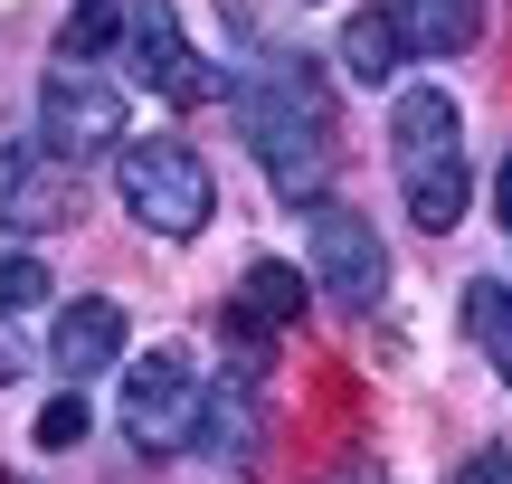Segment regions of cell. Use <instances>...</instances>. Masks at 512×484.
<instances>
[{
  "label": "cell",
  "instance_id": "obj_17",
  "mask_svg": "<svg viewBox=\"0 0 512 484\" xmlns=\"http://www.w3.org/2000/svg\"><path fill=\"white\" fill-rule=\"evenodd\" d=\"M38 447H48V456H67V447H86V390H57L48 399V409H38Z\"/></svg>",
  "mask_w": 512,
  "mask_h": 484
},
{
  "label": "cell",
  "instance_id": "obj_9",
  "mask_svg": "<svg viewBox=\"0 0 512 484\" xmlns=\"http://www.w3.org/2000/svg\"><path fill=\"white\" fill-rule=\"evenodd\" d=\"M124 342H133V323H124V304H105V295L67 304V314L48 323V361H57L67 380H95V371H114V361H124Z\"/></svg>",
  "mask_w": 512,
  "mask_h": 484
},
{
  "label": "cell",
  "instance_id": "obj_10",
  "mask_svg": "<svg viewBox=\"0 0 512 484\" xmlns=\"http://www.w3.org/2000/svg\"><path fill=\"white\" fill-rule=\"evenodd\" d=\"M332 57H342V76H351V86H389V76L418 57V38H408V19L380 0V10H351V19H342Z\"/></svg>",
  "mask_w": 512,
  "mask_h": 484
},
{
  "label": "cell",
  "instance_id": "obj_2",
  "mask_svg": "<svg viewBox=\"0 0 512 484\" xmlns=\"http://www.w3.org/2000/svg\"><path fill=\"white\" fill-rule=\"evenodd\" d=\"M389 162H399V200L427 238L465 219V114L446 86H399L389 95Z\"/></svg>",
  "mask_w": 512,
  "mask_h": 484
},
{
  "label": "cell",
  "instance_id": "obj_5",
  "mask_svg": "<svg viewBox=\"0 0 512 484\" xmlns=\"http://www.w3.org/2000/svg\"><path fill=\"white\" fill-rule=\"evenodd\" d=\"M38 143L67 152V162L124 152V86H114V76H95L86 57H57L48 86H38Z\"/></svg>",
  "mask_w": 512,
  "mask_h": 484
},
{
  "label": "cell",
  "instance_id": "obj_13",
  "mask_svg": "<svg viewBox=\"0 0 512 484\" xmlns=\"http://www.w3.org/2000/svg\"><path fill=\"white\" fill-rule=\"evenodd\" d=\"M408 38H418V57H465L484 38V0H399Z\"/></svg>",
  "mask_w": 512,
  "mask_h": 484
},
{
  "label": "cell",
  "instance_id": "obj_8",
  "mask_svg": "<svg viewBox=\"0 0 512 484\" xmlns=\"http://www.w3.org/2000/svg\"><path fill=\"white\" fill-rule=\"evenodd\" d=\"M124 48H133V76H143L152 95H219V76L190 67V38H181V10H171V0H133Z\"/></svg>",
  "mask_w": 512,
  "mask_h": 484
},
{
  "label": "cell",
  "instance_id": "obj_18",
  "mask_svg": "<svg viewBox=\"0 0 512 484\" xmlns=\"http://www.w3.org/2000/svg\"><path fill=\"white\" fill-rule=\"evenodd\" d=\"M19 371H29V342H19L10 314H0V380H19Z\"/></svg>",
  "mask_w": 512,
  "mask_h": 484
},
{
  "label": "cell",
  "instance_id": "obj_15",
  "mask_svg": "<svg viewBox=\"0 0 512 484\" xmlns=\"http://www.w3.org/2000/svg\"><path fill=\"white\" fill-rule=\"evenodd\" d=\"M133 0H67V29H57V57H105L124 38Z\"/></svg>",
  "mask_w": 512,
  "mask_h": 484
},
{
  "label": "cell",
  "instance_id": "obj_7",
  "mask_svg": "<svg viewBox=\"0 0 512 484\" xmlns=\"http://www.w3.org/2000/svg\"><path fill=\"white\" fill-rule=\"evenodd\" d=\"M67 209H76V162L67 152H48V143L0 152V228L10 238H48V228H67Z\"/></svg>",
  "mask_w": 512,
  "mask_h": 484
},
{
  "label": "cell",
  "instance_id": "obj_4",
  "mask_svg": "<svg viewBox=\"0 0 512 484\" xmlns=\"http://www.w3.org/2000/svg\"><path fill=\"white\" fill-rule=\"evenodd\" d=\"M124 437L143 456H181L190 437H200V371H190V352L181 342H162V352H143V361H124Z\"/></svg>",
  "mask_w": 512,
  "mask_h": 484
},
{
  "label": "cell",
  "instance_id": "obj_11",
  "mask_svg": "<svg viewBox=\"0 0 512 484\" xmlns=\"http://www.w3.org/2000/svg\"><path fill=\"white\" fill-rule=\"evenodd\" d=\"M313 304V266H285V257H256L247 285H238V314L256 323V333H285V323H304Z\"/></svg>",
  "mask_w": 512,
  "mask_h": 484
},
{
  "label": "cell",
  "instance_id": "obj_6",
  "mask_svg": "<svg viewBox=\"0 0 512 484\" xmlns=\"http://www.w3.org/2000/svg\"><path fill=\"white\" fill-rule=\"evenodd\" d=\"M304 228H313V285H323L342 314H370V304H380V285H389L380 228H370L361 209H342V200H313Z\"/></svg>",
  "mask_w": 512,
  "mask_h": 484
},
{
  "label": "cell",
  "instance_id": "obj_1",
  "mask_svg": "<svg viewBox=\"0 0 512 484\" xmlns=\"http://www.w3.org/2000/svg\"><path fill=\"white\" fill-rule=\"evenodd\" d=\"M238 124H247L256 171H266L285 200H313V181H323V162H332V95H323V76H313L304 57H266V76L238 95Z\"/></svg>",
  "mask_w": 512,
  "mask_h": 484
},
{
  "label": "cell",
  "instance_id": "obj_20",
  "mask_svg": "<svg viewBox=\"0 0 512 484\" xmlns=\"http://www.w3.org/2000/svg\"><path fill=\"white\" fill-rule=\"evenodd\" d=\"M323 484H389V475H380V466H332Z\"/></svg>",
  "mask_w": 512,
  "mask_h": 484
},
{
  "label": "cell",
  "instance_id": "obj_21",
  "mask_svg": "<svg viewBox=\"0 0 512 484\" xmlns=\"http://www.w3.org/2000/svg\"><path fill=\"white\" fill-rule=\"evenodd\" d=\"M10 484H29V475H10Z\"/></svg>",
  "mask_w": 512,
  "mask_h": 484
},
{
  "label": "cell",
  "instance_id": "obj_12",
  "mask_svg": "<svg viewBox=\"0 0 512 484\" xmlns=\"http://www.w3.org/2000/svg\"><path fill=\"white\" fill-rule=\"evenodd\" d=\"M456 323H465V342L494 361V380L512 390V285L503 276H475V285H465V304H456Z\"/></svg>",
  "mask_w": 512,
  "mask_h": 484
},
{
  "label": "cell",
  "instance_id": "obj_3",
  "mask_svg": "<svg viewBox=\"0 0 512 484\" xmlns=\"http://www.w3.org/2000/svg\"><path fill=\"white\" fill-rule=\"evenodd\" d=\"M114 190H124V209L152 228V238H200L209 209H219V181H209V162L181 143V133L124 143L114 152Z\"/></svg>",
  "mask_w": 512,
  "mask_h": 484
},
{
  "label": "cell",
  "instance_id": "obj_19",
  "mask_svg": "<svg viewBox=\"0 0 512 484\" xmlns=\"http://www.w3.org/2000/svg\"><path fill=\"white\" fill-rule=\"evenodd\" d=\"M494 219L512 228V152H503V171H494Z\"/></svg>",
  "mask_w": 512,
  "mask_h": 484
},
{
  "label": "cell",
  "instance_id": "obj_16",
  "mask_svg": "<svg viewBox=\"0 0 512 484\" xmlns=\"http://www.w3.org/2000/svg\"><path fill=\"white\" fill-rule=\"evenodd\" d=\"M38 304H48V266H38L29 247H10V257H0V314H38Z\"/></svg>",
  "mask_w": 512,
  "mask_h": 484
},
{
  "label": "cell",
  "instance_id": "obj_14",
  "mask_svg": "<svg viewBox=\"0 0 512 484\" xmlns=\"http://www.w3.org/2000/svg\"><path fill=\"white\" fill-rule=\"evenodd\" d=\"M190 447L209 456V466H256L266 456V418H256V399H219V409H200V437Z\"/></svg>",
  "mask_w": 512,
  "mask_h": 484
}]
</instances>
